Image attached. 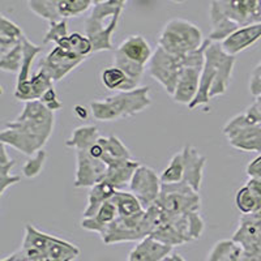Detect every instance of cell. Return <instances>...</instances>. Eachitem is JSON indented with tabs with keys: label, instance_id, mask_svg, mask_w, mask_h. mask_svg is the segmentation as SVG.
Listing matches in <instances>:
<instances>
[{
	"label": "cell",
	"instance_id": "obj_1",
	"mask_svg": "<svg viewBox=\"0 0 261 261\" xmlns=\"http://www.w3.org/2000/svg\"><path fill=\"white\" fill-rule=\"evenodd\" d=\"M55 115L39 101L25 102L20 115L0 132V143L25 155L42 150L53 135Z\"/></svg>",
	"mask_w": 261,
	"mask_h": 261
},
{
	"label": "cell",
	"instance_id": "obj_2",
	"mask_svg": "<svg viewBox=\"0 0 261 261\" xmlns=\"http://www.w3.org/2000/svg\"><path fill=\"white\" fill-rule=\"evenodd\" d=\"M235 57L226 53L220 42H209L205 50V62L202 65L200 88L197 95L188 106L190 110L208 105L212 98L223 95L230 85L235 67Z\"/></svg>",
	"mask_w": 261,
	"mask_h": 261
},
{
	"label": "cell",
	"instance_id": "obj_3",
	"mask_svg": "<svg viewBox=\"0 0 261 261\" xmlns=\"http://www.w3.org/2000/svg\"><path fill=\"white\" fill-rule=\"evenodd\" d=\"M150 105V88L139 86L136 89L116 92L102 101L90 102V111L95 120L115 122L119 119L136 115Z\"/></svg>",
	"mask_w": 261,
	"mask_h": 261
},
{
	"label": "cell",
	"instance_id": "obj_4",
	"mask_svg": "<svg viewBox=\"0 0 261 261\" xmlns=\"http://www.w3.org/2000/svg\"><path fill=\"white\" fill-rule=\"evenodd\" d=\"M157 209V225L150 235L157 241L174 248L199 239L204 232L205 223L200 212L190 214H167L161 211L158 205Z\"/></svg>",
	"mask_w": 261,
	"mask_h": 261
},
{
	"label": "cell",
	"instance_id": "obj_5",
	"mask_svg": "<svg viewBox=\"0 0 261 261\" xmlns=\"http://www.w3.org/2000/svg\"><path fill=\"white\" fill-rule=\"evenodd\" d=\"M20 249L29 261H74L80 255L77 246L46 234L29 223L25 226Z\"/></svg>",
	"mask_w": 261,
	"mask_h": 261
},
{
	"label": "cell",
	"instance_id": "obj_6",
	"mask_svg": "<svg viewBox=\"0 0 261 261\" xmlns=\"http://www.w3.org/2000/svg\"><path fill=\"white\" fill-rule=\"evenodd\" d=\"M128 0H105L94 4L89 17L85 21V36L93 45V54L113 51V36L118 25H107L106 21L120 20L123 8Z\"/></svg>",
	"mask_w": 261,
	"mask_h": 261
},
{
	"label": "cell",
	"instance_id": "obj_7",
	"mask_svg": "<svg viewBox=\"0 0 261 261\" xmlns=\"http://www.w3.org/2000/svg\"><path fill=\"white\" fill-rule=\"evenodd\" d=\"M204 41L199 27L183 18H172L163 27L158 46L172 55L186 57L199 50Z\"/></svg>",
	"mask_w": 261,
	"mask_h": 261
},
{
	"label": "cell",
	"instance_id": "obj_8",
	"mask_svg": "<svg viewBox=\"0 0 261 261\" xmlns=\"http://www.w3.org/2000/svg\"><path fill=\"white\" fill-rule=\"evenodd\" d=\"M154 230L153 217L145 211L144 213L134 217L118 216L114 222L105 228L99 237L106 244L128 243V242H140L144 238L150 237Z\"/></svg>",
	"mask_w": 261,
	"mask_h": 261
},
{
	"label": "cell",
	"instance_id": "obj_9",
	"mask_svg": "<svg viewBox=\"0 0 261 261\" xmlns=\"http://www.w3.org/2000/svg\"><path fill=\"white\" fill-rule=\"evenodd\" d=\"M155 204L167 214H190L200 212L201 197L199 191L193 190L187 183L163 184Z\"/></svg>",
	"mask_w": 261,
	"mask_h": 261
},
{
	"label": "cell",
	"instance_id": "obj_10",
	"mask_svg": "<svg viewBox=\"0 0 261 261\" xmlns=\"http://www.w3.org/2000/svg\"><path fill=\"white\" fill-rule=\"evenodd\" d=\"M228 145L241 151L261 153V123L252 122L246 114H238L223 127Z\"/></svg>",
	"mask_w": 261,
	"mask_h": 261
},
{
	"label": "cell",
	"instance_id": "obj_11",
	"mask_svg": "<svg viewBox=\"0 0 261 261\" xmlns=\"http://www.w3.org/2000/svg\"><path fill=\"white\" fill-rule=\"evenodd\" d=\"M186 57L172 55L160 46L153 53V57L148 64V72L151 77L162 85L167 94H174L179 76L184 67H187V58Z\"/></svg>",
	"mask_w": 261,
	"mask_h": 261
},
{
	"label": "cell",
	"instance_id": "obj_12",
	"mask_svg": "<svg viewBox=\"0 0 261 261\" xmlns=\"http://www.w3.org/2000/svg\"><path fill=\"white\" fill-rule=\"evenodd\" d=\"M227 20L238 28L258 24V0H213L211 21Z\"/></svg>",
	"mask_w": 261,
	"mask_h": 261
},
{
	"label": "cell",
	"instance_id": "obj_13",
	"mask_svg": "<svg viewBox=\"0 0 261 261\" xmlns=\"http://www.w3.org/2000/svg\"><path fill=\"white\" fill-rule=\"evenodd\" d=\"M129 192L136 196L144 209L150 208L157 202L162 191L161 175L149 166L140 165L129 181Z\"/></svg>",
	"mask_w": 261,
	"mask_h": 261
},
{
	"label": "cell",
	"instance_id": "obj_14",
	"mask_svg": "<svg viewBox=\"0 0 261 261\" xmlns=\"http://www.w3.org/2000/svg\"><path fill=\"white\" fill-rule=\"evenodd\" d=\"M76 151V176L74 188H90L105 180L107 165L99 158H95L88 149H77Z\"/></svg>",
	"mask_w": 261,
	"mask_h": 261
},
{
	"label": "cell",
	"instance_id": "obj_15",
	"mask_svg": "<svg viewBox=\"0 0 261 261\" xmlns=\"http://www.w3.org/2000/svg\"><path fill=\"white\" fill-rule=\"evenodd\" d=\"M85 60L86 58L79 57L60 46H55L45 58L39 60L38 69L45 71L53 79L54 83H57L63 80L65 76H68Z\"/></svg>",
	"mask_w": 261,
	"mask_h": 261
},
{
	"label": "cell",
	"instance_id": "obj_16",
	"mask_svg": "<svg viewBox=\"0 0 261 261\" xmlns=\"http://www.w3.org/2000/svg\"><path fill=\"white\" fill-rule=\"evenodd\" d=\"M231 239L243 248V252L247 257L261 256L260 214H242L239 225H238Z\"/></svg>",
	"mask_w": 261,
	"mask_h": 261
},
{
	"label": "cell",
	"instance_id": "obj_17",
	"mask_svg": "<svg viewBox=\"0 0 261 261\" xmlns=\"http://www.w3.org/2000/svg\"><path fill=\"white\" fill-rule=\"evenodd\" d=\"M202 65H187L181 71L176 83L174 94L171 95L174 102L190 106L197 95L200 88Z\"/></svg>",
	"mask_w": 261,
	"mask_h": 261
},
{
	"label": "cell",
	"instance_id": "obj_18",
	"mask_svg": "<svg viewBox=\"0 0 261 261\" xmlns=\"http://www.w3.org/2000/svg\"><path fill=\"white\" fill-rule=\"evenodd\" d=\"M181 155H183L184 165V176L183 181L193 190L199 191L201 188L202 178H204V169L206 158L200 153L192 145H186L181 149Z\"/></svg>",
	"mask_w": 261,
	"mask_h": 261
},
{
	"label": "cell",
	"instance_id": "obj_19",
	"mask_svg": "<svg viewBox=\"0 0 261 261\" xmlns=\"http://www.w3.org/2000/svg\"><path fill=\"white\" fill-rule=\"evenodd\" d=\"M261 38V22L242 27L221 42L223 50L230 55H238L247 50Z\"/></svg>",
	"mask_w": 261,
	"mask_h": 261
},
{
	"label": "cell",
	"instance_id": "obj_20",
	"mask_svg": "<svg viewBox=\"0 0 261 261\" xmlns=\"http://www.w3.org/2000/svg\"><path fill=\"white\" fill-rule=\"evenodd\" d=\"M51 86H54L53 79L45 71L38 69L29 80L16 84L15 98L17 101L22 102L39 101V98L43 95L46 90L50 89Z\"/></svg>",
	"mask_w": 261,
	"mask_h": 261
},
{
	"label": "cell",
	"instance_id": "obj_21",
	"mask_svg": "<svg viewBox=\"0 0 261 261\" xmlns=\"http://www.w3.org/2000/svg\"><path fill=\"white\" fill-rule=\"evenodd\" d=\"M235 205L242 214H253L261 209V178L249 176L235 195Z\"/></svg>",
	"mask_w": 261,
	"mask_h": 261
},
{
	"label": "cell",
	"instance_id": "obj_22",
	"mask_svg": "<svg viewBox=\"0 0 261 261\" xmlns=\"http://www.w3.org/2000/svg\"><path fill=\"white\" fill-rule=\"evenodd\" d=\"M171 251L172 247L153 237H146L130 251L128 261H165Z\"/></svg>",
	"mask_w": 261,
	"mask_h": 261
},
{
	"label": "cell",
	"instance_id": "obj_23",
	"mask_svg": "<svg viewBox=\"0 0 261 261\" xmlns=\"http://www.w3.org/2000/svg\"><path fill=\"white\" fill-rule=\"evenodd\" d=\"M116 51L123 54L128 59L136 62L137 64L144 65V67L149 64L151 57H153V53H154L151 50L149 42L143 36H139V34L137 36H129L128 38H125L116 47Z\"/></svg>",
	"mask_w": 261,
	"mask_h": 261
},
{
	"label": "cell",
	"instance_id": "obj_24",
	"mask_svg": "<svg viewBox=\"0 0 261 261\" xmlns=\"http://www.w3.org/2000/svg\"><path fill=\"white\" fill-rule=\"evenodd\" d=\"M139 166L140 163L134 158L119 162L116 165H113V166H109L107 167L105 181L110 183L118 191H124V188L129 186L130 179H132L135 171Z\"/></svg>",
	"mask_w": 261,
	"mask_h": 261
},
{
	"label": "cell",
	"instance_id": "obj_25",
	"mask_svg": "<svg viewBox=\"0 0 261 261\" xmlns=\"http://www.w3.org/2000/svg\"><path fill=\"white\" fill-rule=\"evenodd\" d=\"M116 217H118L116 205L114 204L113 200H109L102 205L99 211L95 213V216L89 217V218H83L81 227L86 231L97 232V234L101 235L105 231V228L115 221Z\"/></svg>",
	"mask_w": 261,
	"mask_h": 261
},
{
	"label": "cell",
	"instance_id": "obj_26",
	"mask_svg": "<svg viewBox=\"0 0 261 261\" xmlns=\"http://www.w3.org/2000/svg\"><path fill=\"white\" fill-rule=\"evenodd\" d=\"M116 191L118 190L115 187H113L110 183H107L105 180L90 187L89 195H88V204H86V208L83 212L84 218L95 216V213L99 211V208L105 202L113 199Z\"/></svg>",
	"mask_w": 261,
	"mask_h": 261
},
{
	"label": "cell",
	"instance_id": "obj_27",
	"mask_svg": "<svg viewBox=\"0 0 261 261\" xmlns=\"http://www.w3.org/2000/svg\"><path fill=\"white\" fill-rule=\"evenodd\" d=\"M102 149H103V155H102V161L109 166H113L123 161L132 160V154H130L129 149L122 143V140L116 136H109L103 137L101 136L99 139Z\"/></svg>",
	"mask_w": 261,
	"mask_h": 261
},
{
	"label": "cell",
	"instance_id": "obj_28",
	"mask_svg": "<svg viewBox=\"0 0 261 261\" xmlns=\"http://www.w3.org/2000/svg\"><path fill=\"white\" fill-rule=\"evenodd\" d=\"M208 261H247L243 248L232 239L217 242L208 255Z\"/></svg>",
	"mask_w": 261,
	"mask_h": 261
},
{
	"label": "cell",
	"instance_id": "obj_29",
	"mask_svg": "<svg viewBox=\"0 0 261 261\" xmlns=\"http://www.w3.org/2000/svg\"><path fill=\"white\" fill-rule=\"evenodd\" d=\"M101 81L106 89L115 90V92H125V90L139 88V85L135 81L130 80L122 69L115 67V65L102 71Z\"/></svg>",
	"mask_w": 261,
	"mask_h": 261
},
{
	"label": "cell",
	"instance_id": "obj_30",
	"mask_svg": "<svg viewBox=\"0 0 261 261\" xmlns=\"http://www.w3.org/2000/svg\"><path fill=\"white\" fill-rule=\"evenodd\" d=\"M24 38V33L18 25L13 21L8 20L2 15V24H0V55L8 53L13 47L18 46Z\"/></svg>",
	"mask_w": 261,
	"mask_h": 261
},
{
	"label": "cell",
	"instance_id": "obj_31",
	"mask_svg": "<svg viewBox=\"0 0 261 261\" xmlns=\"http://www.w3.org/2000/svg\"><path fill=\"white\" fill-rule=\"evenodd\" d=\"M99 137L101 135L95 125H81V127L73 129L71 137L65 141V146L74 149V150L86 149L97 143Z\"/></svg>",
	"mask_w": 261,
	"mask_h": 261
},
{
	"label": "cell",
	"instance_id": "obj_32",
	"mask_svg": "<svg viewBox=\"0 0 261 261\" xmlns=\"http://www.w3.org/2000/svg\"><path fill=\"white\" fill-rule=\"evenodd\" d=\"M16 161L8 155L7 145L0 143V195H4L9 187H12L21 180L20 175L12 174Z\"/></svg>",
	"mask_w": 261,
	"mask_h": 261
},
{
	"label": "cell",
	"instance_id": "obj_33",
	"mask_svg": "<svg viewBox=\"0 0 261 261\" xmlns=\"http://www.w3.org/2000/svg\"><path fill=\"white\" fill-rule=\"evenodd\" d=\"M21 46H22V64H21V69L17 74L16 84L24 83V81L29 80L32 77L33 63H34V60H36L39 54L43 51V47L30 42L25 36L22 38V42H21Z\"/></svg>",
	"mask_w": 261,
	"mask_h": 261
},
{
	"label": "cell",
	"instance_id": "obj_34",
	"mask_svg": "<svg viewBox=\"0 0 261 261\" xmlns=\"http://www.w3.org/2000/svg\"><path fill=\"white\" fill-rule=\"evenodd\" d=\"M118 209V216L120 217H134L145 212L141 202L136 196L125 191H116L114 197L111 199Z\"/></svg>",
	"mask_w": 261,
	"mask_h": 261
},
{
	"label": "cell",
	"instance_id": "obj_35",
	"mask_svg": "<svg viewBox=\"0 0 261 261\" xmlns=\"http://www.w3.org/2000/svg\"><path fill=\"white\" fill-rule=\"evenodd\" d=\"M55 46H60V47L71 51L79 57L86 58V59L93 54L92 41L89 39V37L84 36L81 33H72L65 38L60 39Z\"/></svg>",
	"mask_w": 261,
	"mask_h": 261
},
{
	"label": "cell",
	"instance_id": "obj_36",
	"mask_svg": "<svg viewBox=\"0 0 261 261\" xmlns=\"http://www.w3.org/2000/svg\"><path fill=\"white\" fill-rule=\"evenodd\" d=\"M114 65L122 69V71L127 74L128 77H129L132 81H135L137 85H139L141 79H143L144 73H145V68H146V67H144V65L137 64V63L134 62V60L125 58L123 54H120L116 50L114 51Z\"/></svg>",
	"mask_w": 261,
	"mask_h": 261
},
{
	"label": "cell",
	"instance_id": "obj_37",
	"mask_svg": "<svg viewBox=\"0 0 261 261\" xmlns=\"http://www.w3.org/2000/svg\"><path fill=\"white\" fill-rule=\"evenodd\" d=\"M184 176V165L181 151L174 154V157L170 161L169 166L163 170L161 174V181L163 184H174L183 181Z\"/></svg>",
	"mask_w": 261,
	"mask_h": 261
},
{
	"label": "cell",
	"instance_id": "obj_38",
	"mask_svg": "<svg viewBox=\"0 0 261 261\" xmlns=\"http://www.w3.org/2000/svg\"><path fill=\"white\" fill-rule=\"evenodd\" d=\"M22 42V41H21ZM22 64V46L21 43L8 53L0 55V69L8 73H17Z\"/></svg>",
	"mask_w": 261,
	"mask_h": 261
},
{
	"label": "cell",
	"instance_id": "obj_39",
	"mask_svg": "<svg viewBox=\"0 0 261 261\" xmlns=\"http://www.w3.org/2000/svg\"><path fill=\"white\" fill-rule=\"evenodd\" d=\"M93 0H59V11L63 18L76 17L90 8Z\"/></svg>",
	"mask_w": 261,
	"mask_h": 261
},
{
	"label": "cell",
	"instance_id": "obj_40",
	"mask_svg": "<svg viewBox=\"0 0 261 261\" xmlns=\"http://www.w3.org/2000/svg\"><path fill=\"white\" fill-rule=\"evenodd\" d=\"M46 158H47V154H46V151L43 150V149L37 151L36 154L32 155V157L25 162L24 166H22V175L28 179L38 176L39 174H41L42 170H43V166H45Z\"/></svg>",
	"mask_w": 261,
	"mask_h": 261
},
{
	"label": "cell",
	"instance_id": "obj_41",
	"mask_svg": "<svg viewBox=\"0 0 261 261\" xmlns=\"http://www.w3.org/2000/svg\"><path fill=\"white\" fill-rule=\"evenodd\" d=\"M67 36H69L68 28H67V18L57 21V22H50V28H48L45 38H43V45H47V43L57 45L60 39L65 38Z\"/></svg>",
	"mask_w": 261,
	"mask_h": 261
},
{
	"label": "cell",
	"instance_id": "obj_42",
	"mask_svg": "<svg viewBox=\"0 0 261 261\" xmlns=\"http://www.w3.org/2000/svg\"><path fill=\"white\" fill-rule=\"evenodd\" d=\"M39 102H41V103L43 105L46 109H48L50 111H53V113H55V111H59L63 109V103L60 102L59 97H58L57 90H55V88H54V86H51L50 89H47L45 93H43V95L39 98Z\"/></svg>",
	"mask_w": 261,
	"mask_h": 261
},
{
	"label": "cell",
	"instance_id": "obj_43",
	"mask_svg": "<svg viewBox=\"0 0 261 261\" xmlns=\"http://www.w3.org/2000/svg\"><path fill=\"white\" fill-rule=\"evenodd\" d=\"M249 93L253 97L261 95V62L253 68L249 77Z\"/></svg>",
	"mask_w": 261,
	"mask_h": 261
},
{
	"label": "cell",
	"instance_id": "obj_44",
	"mask_svg": "<svg viewBox=\"0 0 261 261\" xmlns=\"http://www.w3.org/2000/svg\"><path fill=\"white\" fill-rule=\"evenodd\" d=\"M244 114H246L249 120L261 123V95L255 97L253 103L247 107V110L244 111Z\"/></svg>",
	"mask_w": 261,
	"mask_h": 261
},
{
	"label": "cell",
	"instance_id": "obj_45",
	"mask_svg": "<svg viewBox=\"0 0 261 261\" xmlns=\"http://www.w3.org/2000/svg\"><path fill=\"white\" fill-rule=\"evenodd\" d=\"M247 175L248 176H255V178H261V153L260 155L252 160L247 165L246 169Z\"/></svg>",
	"mask_w": 261,
	"mask_h": 261
},
{
	"label": "cell",
	"instance_id": "obj_46",
	"mask_svg": "<svg viewBox=\"0 0 261 261\" xmlns=\"http://www.w3.org/2000/svg\"><path fill=\"white\" fill-rule=\"evenodd\" d=\"M2 261H29V258L24 255V252H22L21 249H18L15 253H12V255L8 256V257L3 258Z\"/></svg>",
	"mask_w": 261,
	"mask_h": 261
},
{
	"label": "cell",
	"instance_id": "obj_47",
	"mask_svg": "<svg viewBox=\"0 0 261 261\" xmlns=\"http://www.w3.org/2000/svg\"><path fill=\"white\" fill-rule=\"evenodd\" d=\"M165 261H186V258L181 255H179V253H170V255L165 258Z\"/></svg>",
	"mask_w": 261,
	"mask_h": 261
},
{
	"label": "cell",
	"instance_id": "obj_48",
	"mask_svg": "<svg viewBox=\"0 0 261 261\" xmlns=\"http://www.w3.org/2000/svg\"><path fill=\"white\" fill-rule=\"evenodd\" d=\"M74 113L77 114L80 118H86L88 116V114H86V110H85V107L83 106H76L74 107Z\"/></svg>",
	"mask_w": 261,
	"mask_h": 261
},
{
	"label": "cell",
	"instance_id": "obj_49",
	"mask_svg": "<svg viewBox=\"0 0 261 261\" xmlns=\"http://www.w3.org/2000/svg\"><path fill=\"white\" fill-rule=\"evenodd\" d=\"M247 261H261V256H251V257H247Z\"/></svg>",
	"mask_w": 261,
	"mask_h": 261
},
{
	"label": "cell",
	"instance_id": "obj_50",
	"mask_svg": "<svg viewBox=\"0 0 261 261\" xmlns=\"http://www.w3.org/2000/svg\"><path fill=\"white\" fill-rule=\"evenodd\" d=\"M102 2H105V0H93V3L94 4H99V3H102Z\"/></svg>",
	"mask_w": 261,
	"mask_h": 261
},
{
	"label": "cell",
	"instance_id": "obj_51",
	"mask_svg": "<svg viewBox=\"0 0 261 261\" xmlns=\"http://www.w3.org/2000/svg\"><path fill=\"white\" fill-rule=\"evenodd\" d=\"M172 2H175V3H183L184 0H172Z\"/></svg>",
	"mask_w": 261,
	"mask_h": 261
}]
</instances>
